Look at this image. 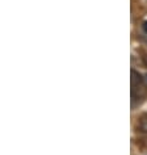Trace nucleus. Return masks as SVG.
Returning a JSON list of instances; mask_svg holds the SVG:
<instances>
[{
	"label": "nucleus",
	"instance_id": "nucleus-1",
	"mask_svg": "<svg viewBox=\"0 0 147 155\" xmlns=\"http://www.w3.org/2000/svg\"><path fill=\"white\" fill-rule=\"evenodd\" d=\"M137 91H138L139 97L145 95V92H146L145 83H143L142 76L135 70H131V94H133V97L137 95Z\"/></svg>",
	"mask_w": 147,
	"mask_h": 155
},
{
	"label": "nucleus",
	"instance_id": "nucleus-2",
	"mask_svg": "<svg viewBox=\"0 0 147 155\" xmlns=\"http://www.w3.org/2000/svg\"><path fill=\"white\" fill-rule=\"evenodd\" d=\"M138 129L141 130L142 133H146V134H147V113H145V114L141 116V118H139Z\"/></svg>",
	"mask_w": 147,
	"mask_h": 155
},
{
	"label": "nucleus",
	"instance_id": "nucleus-3",
	"mask_svg": "<svg viewBox=\"0 0 147 155\" xmlns=\"http://www.w3.org/2000/svg\"><path fill=\"white\" fill-rule=\"evenodd\" d=\"M143 30H145V32L147 33V21L143 22Z\"/></svg>",
	"mask_w": 147,
	"mask_h": 155
},
{
	"label": "nucleus",
	"instance_id": "nucleus-4",
	"mask_svg": "<svg viewBox=\"0 0 147 155\" xmlns=\"http://www.w3.org/2000/svg\"><path fill=\"white\" fill-rule=\"evenodd\" d=\"M146 82H147V75H146Z\"/></svg>",
	"mask_w": 147,
	"mask_h": 155
}]
</instances>
